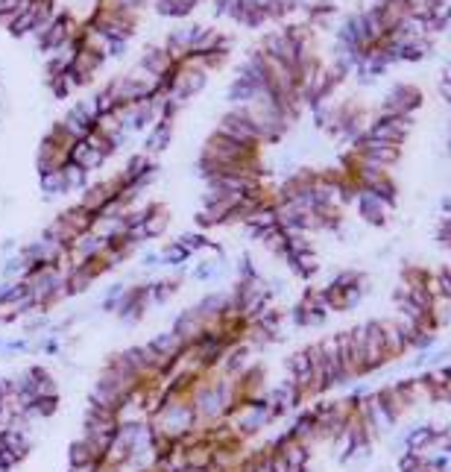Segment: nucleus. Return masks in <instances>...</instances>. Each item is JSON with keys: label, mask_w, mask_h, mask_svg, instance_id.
Listing matches in <instances>:
<instances>
[{"label": "nucleus", "mask_w": 451, "mask_h": 472, "mask_svg": "<svg viewBox=\"0 0 451 472\" xmlns=\"http://www.w3.org/2000/svg\"><path fill=\"white\" fill-rule=\"evenodd\" d=\"M188 258H191V256H188V252H185V249L176 244V240H173V244H167L165 249H161V264H176V267H179V264H185Z\"/></svg>", "instance_id": "obj_32"}, {"label": "nucleus", "mask_w": 451, "mask_h": 472, "mask_svg": "<svg viewBox=\"0 0 451 472\" xmlns=\"http://www.w3.org/2000/svg\"><path fill=\"white\" fill-rule=\"evenodd\" d=\"M284 261L291 264L293 273H296V276H302V279H311V276H314V273L319 270V261H317L314 252H302V256H287Z\"/></svg>", "instance_id": "obj_23"}, {"label": "nucleus", "mask_w": 451, "mask_h": 472, "mask_svg": "<svg viewBox=\"0 0 451 472\" xmlns=\"http://www.w3.org/2000/svg\"><path fill=\"white\" fill-rule=\"evenodd\" d=\"M369 191H373V194H378V197L384 200V203L396 205V182H392V176H390V174H387L384 179H378V182H375V185L369 188Z\"/></svg>", "instance_id": "obj_30"}, {"label": "nucleus", "mask_w": 451, "mask_h": 472, "mask_svg": "<svg viewBox=\"0 0 451 472\" xmlns=\"http://www.w3.org/2000/svg\"><path fill=\"white\" fill-rule=\"evenodd\" d=\"M103 56L97 53V50H88V48H83V50H76L74 53V62H71V76H74V83H76V88L79 85H88L91 79H94L97 74H100V68H103Z\"/></svg>", "instance_id": "obj_8"}, {"label": "nucleus", "mask_w": 451, "mask_h": 472, "mask_svg": "<svg viewBox=\"0 0 451 472\" xmlns=\"http://www.w3.org/2000/svg\"><path fill=\"white\" fill-rule=\"evenodd\" d=\"M170 138H173V121H165L161 118L158 123H153L147 130V138H144V153L147 156H156L161 153L167 144H170Z\"/></svg>", "instance_id": "obj_17"}, {"label": "nucleus", "mask_w": 451, "mask_h": 472, "mask_svg": "<svg viewBox=\"0 0 451 472\" xmlns=\"http://www.w3.org/2000/svg\"><path fill=\"white\" fill-rule=\"evenodd\" d=\"M387 361H390V352L384 347L381 326H378V320H369V323H364V370L366 373L381 370Z\"/></svg>", "instance_id": "obj_5"}, {"label": "nucleus", "mask_w": 451, "mask_h": 472, "mask_svg": "<svg viewBox=\"0 0 451 472\" xmlns=\"http://www.w3.org/2000/svg\"><path fill=\"white\" fill-rule=\"evenodd\" d=\"M85 144H88V147H94V150H97V153H100V156H106V158H112L114 153H118V147H114V141H112V138H109V135H103V132L97 130V126H94V130H91V132H88V138H85Z\"/></svg>", "instance_id": "obj_26"}, {"label": "nucleus", "mask_w": 451, "mask_h": 472, "mask_svg": "<svg viewBox=\"0 0 451 472\" xmlns=\"http://www.w3.org/2000/svg\"><path fill=\"white\" fill-rule=\"evenodd\" d=\"M193 3H196V6H200V3H214V0H193Z\"/></svg>", "instance_id": "obj_38"}, {"label": "nucleus", "mask_w": 451, "mask_h": 472, "mask_svg": "<svg viewBox=\"0 0 451 472\" xmlns=\"http://www.w3.org/2000/svg\"><path fill=\"white\" fill-rule=\"evenodd\" d=\"M176 244H179L185 252H188V256H193V252H202V249L208 247V238L196 235V232H188V235H179Z\"/></svg>", "instance_id": "obj_31"}, {"label": "nucleus", "mask_w": 451, "mask_h": 472, "mask_svg": "<svg viewBox=\"0 0 451 472\" xmlns=\"http://www.w3.org/2000/svg\"><path fill=\"white\" fill-rule=\"evenodd\" d=\"M443 79H448V83H451V62L445 65V74H443Z\"/></svg>", "instance_id": "obj_37"}, {"label": "nucleus", "mask_w": 451, "mask_h": 472, "mask_svg": "<svg viewBox=\"0 0 451 472\" xmlns=\"http://www.w3.org/2000/svg\"><path fill=\"white\" fill-rule=\"evenodd\" d=\"M153 9L165 18H188L196 3L193 0H153Z\"/></svg>", "instance_id": "obj_22"}, {"label": "nucleus", "mask_w": 451, "mask_h": 472, "mask_svg": "<svg viewBox=\"0 0 451 472\" xmlns=\"http://www.w3.org/2000/svg\"><path fill=\"white\" fill-rule=\"evenodd\" d=\"M138 65H141L147 74L165 79V76L173 71V68H176V59H173V56L167 53L165 44H149V48H144V53H141V59H138Z\"/></svg>", "instance_id": "obj_11"}, {"label": "nucleus", "mask_w": 451, "mask_h": 472, "mask_svg": "<svg viewBox=\"0 0 451 472\" xmlns=\"http://www.w3.org/2000/svg\"><path fill=\"white\" fill-rule=\"evenodd\" d=\"M322 361H326V376H328V387L346 384V373H343V364H340V352H337V343H334V338L322 340Z\"/></svg>", "instance_id": "obj_16"}, {"label": "nucleus", "mask_w": 451, "mask_h": 472, "mask_svg": "<svg viewBox=\"0 0 451 472\" xmlns=\"http://www.w3.org/2000/svg\"><path fill=\"white\" fill-rule=\"evenodd\" d=\"M448 150H451V141H448Z\"/></svg>", "instance_id": "obj_40"}, {"label": "nucleus", "mask_w": 451, "mask_h": 472, "mask_svg": "<svg viewBox=\"0 0 451 472\" xmlns=\"http://www.w3.org/2000/svg\"><path fill=\"white\" fill-rule=\"evenodd\" d=\"M170 226V212L165 205L158 203H147V217H144V232H147V240L149 238H161L167 232Z\"/></svg>", "instance_id": "obj_18"}, {"label": "nucleus", "mask_w": 451, "mask_h": 472, "mask_svg": "<svg viewBox=\"0 0 451 472\" xmlns=\"http://www.w3.org/2000/svg\"><path fill=\"white\" fill-rule=\"evenodd\" d=\"M120 191H123L120 174H114V176H109V179H100V182H88V188L83 191V197H79V205H83L85 212H91V214L97 217L114 197H118Z\"/></svg>", "instance_id": "obj_3"}, {"label": "nucleus", "mask_w": 451, "mask_h": 472, "mask_svg": "<svg viewBox=\"0 0 451 472\" xmlns=\"http://www.w3.org/2000/svg\"><path fill=\"white\" fill-rule=\"evenodd\" d=\"M431 317H434L437 326H448V323H451V296H445V294L434 296V302H431Z\"/></svg>", "instance_id": "obj_27"}, {"label": "nucleus", "mask_w": 451, "mask_h": 472, "mask_svg": "<svg viewBox=\"0 0 451 472\" xmlns=\"http://www.w3.org/2000/svg\"><path fill=\"white\" fill-rule=\"evenodd\" d=\"M71 162L79 165L83 170H88V174H94V170H100L103 165H106V156H100L94 147H88L85 141H76V147L71 150Z\"/></svg>", "instance_id": "obj_20"}, {"label": "nucleus", "mask_w": 451, "mask_h": 472, "mask_svg": "<svg viewBox=\"0 0 451 472\" xmlns=\"http://www.w3.org/2000/svg\"><path fill=\"white\" fill-rule=\"evenodd\" d=\"M41 191H44V197H62V194H71V191H67V182H65L62 170L41 174Z\"/></svg>", "instance_id": "obj_24"}, {"label": "nucleus", "mask_w": 451, "mask_h": 472, "mask_svg": "<svg viewBox=\"0 0 451 472\" xmlns=\"http://www.w3.org/2000/svg\"><path fill=\"white\" fill-rule=\"evenodd\" d=\"M434 340H437V335H434V331H425V329H419V331H416V338L410 340V349L428 352V349L434 347Z\"/></svg>", "instance_id": "obj_33"}, {"label": "nucleus", "mask_w": 451, "mask_h": 472, "mask_svg": "<svg viewBox=\"0 0 451 472\" xmlns=\"http://www.w3.org/2000/svg\"><path fill=\"white\" fill-rule=\"evenodd\" d=\"M62 174H65V182H67V191H85L88 188V170H83L79 165H74V162H67L65 167H62Z\"/></svg>", "instance_id": "obj_25"}, {"label": "nucleus", "mask_w": 451, "mask_h": 472, "mask_svg": "<svg viewBox=\"0 0 451 472\" xmlns=\"http://www.w3.org/2000/svg\"><path fill=\"white\" fill-rule=\"evenodd\" d=\"M378 326H381V335H384V347H387V352H390V358H396V355H404V352L410 349V343H408V338H404L401 326L396 323V317L378 320Z\"/></svg>", "instance_id": "obj_14"}, {"label": "nucleus", "mask_w": 451, "mask_h": 472, "mask_svg": "<svg viewBox=\"0 0 451 472\" xmlns=\"http://www.w3.org/2000/svg\"><path fill=\"white\" fill-rule=\"evenodd\" d=\"M375 396H378V402L384 405V411L390 413L392 420H399L401 413L413 405V396H410L408 382H399V384H387V387H381Z\"/></svg>", "instance_id": "obj_9"}, {"label": "nucleus", "mask_w": 451, "mask_h": 472, "mask_svg": "<svg viewBox=\"0 0 451 472\" xmlns=\"http://www.w3.org/2000/svg\"><path fill=\"white\" fill-rule=\"evenodd\" d=\"M252 276H258L255 264H252L249 256H244V258H240V264H238V279H252Z\"/></svg>", "instance_id": "obj_34"}, {"label": "nucleus", "mask_w": 451, "mask_h": 472, "mask_svg": "<svg viewBox=\"0 0 451 472\" xmlns=\"http://www.w3.org/2000/svg\"><path fill=\"white\" fill-rule=\"evenodd\" d=\"M220 135H226V138H232V141H240V144H252V147H261V135L255 130V123L249 121V114L240 109V106H232V112H226L223 118H220L217 123V130Z\"/></svg>", "instance_id": "obj_2"}, {"label": "nucleus", "mask_w": 451, "mask_h": 472, "mask_svg": "<svg viewBox=\"0 0 451 472\" xmlns=\"http://www.w3.org/2000/svg\"><path fill=\"white\" fill-rule=\"evenodd\" d=\"M56 217H59V220H65L76 235H85V232H91V226H94V214L85 212L79 203H76V205H67V209L59 212Z\"/></svg>", "instance_id": "obj_19"}, {"label": "nucleus", "mask_w": 451, "mask_h": 472, "mask_svg": "<svg viewBox=\"0 0 451 472\" xmlns=\"http://www.w3.org/2000/svg\"><path fill=\"white\" fill-rule=\"evenodd\" d=\"M375 6L381 9V15H384L390 32H396L401 21H408L413 15V0H378Z\"/></svg>", "instance_id": "obj_15"}, {"label": "nucleus", "mask_w": 451, "mask_h": 472, "mask_svg": "<svg viewBox=\"0 0 451 472\" xmlns=\"http://www.w3.org/2000/svg\"><path fill=\"white\" fill-rule=\"evenodd\" d=\"M258 48L267 53V56H273V59H279V62H287V65H293L296 68V59H299V50H296V44L291 41V36L284 32V27L282 30H270L267 36L261 39V44Z\"/></svg>", "instance_id": "obj_7"}, {"label": "nucleus", "mask_w": 451, "mask_h": 472, "mask_svg": "<svg viewBox=\"0 0 451 472\" xmlns=\"http://www.w3.org/2000/svg\"><path fill=\"white\" fill-rule=\"evenodd\" d=\"M413 130V114H387L381 112L378 118L366 123L364 138H373V141H387V144H404V138Z\"/></svg>", "instance_id": "obj_1"}, {"label": "nucleus", "mask_w": 451, "mask_h": 472, "mask_svg": "<svg viewBox=\"0 0 451 472\" xmlns=\"http://www.w3.org/2000/svg\"><path fill=\"white\" fill-rule=\"evenodd\" d=\"M448 455H451V446H448Z\"/></svg>", "instance_id": "obj_39"}, {"label": "nucleus", "mask_w": 451, "mask_h": 472, "mask_svg": "<svg viewBox=\"0 0 451 472\" xmlns=\"http://www.w3.org/2000/svg\"><path fill=\"white\" fill-rule=\"evenodd\" d=\"M355 209H357V214H361L366 223H373V226H387V223H390L392 205L384 203V200L378 197V194H373L369 188H361V194H357V200H355Z\"/></svg>", "instance_id": "obj_6"}, {"label": "nucleus", "mask_w": 451, "mask_h": 472, "mask_svg": "<svg viewBox=\"0 0 451 472\" xmlns=\"http://www.w3.org/2000/svg\"><path fill=\"white\" fill-rule=\"evenodd\" d=\"M434 50V41L431 39H419V41H410L408 48H404V62H422L428 59Z\"/></svg>", "instance_id": "obj_28"}, {"label": "nucleus", "mask_w": 451, "mask_h": 472, "mask_svg": "<svg viewBox=\"0 0 451 472\" xmlns=\"http://www.w3.org/2000/svg\"><path fill=\"white\" fill-rule=\"evenodd\" d=\"M205 320L202 314L196 308H188V311H182V314L176 317V323H173V331L185 340V343H193L196 338H202V331H205Z\"/></svg>", "instance_id": "obj_12"}, {"label": "nucleus", "mask_w": 451, "mask_h": 472, "mask_svg": "<svg viewBox=\"0 0 451 472\" xmlns=\"http://www.w3.org/2000/svg\"><path fill=\"white\" fill-rule=\"evenodd\" d=\"M202 27L205 24H185V27H176L167 36V41H165V48H167V53L173 56L176 62H182L185 56H191V50H193V41L200 39V32H202Z\"/></svg>", "instance_id": "obj_10"}, {"label": "nucleus", "mask_w": 451, "mask_h": 472, "mask_svg": "<svg viewBox=\"0 0 451 472\" xmlns=\"http://www.w3.org/2000/svg\"><path fill=\"white\" fill-rule=\"evenodd\" d=\"M431 443H434V425H416L404 434V449L416 455H425L431 452Z\"/></svg>", "instance_id": "obj_21"}, {"label": "nucleus", "mask_w": 451, "mask_h": 472, "mask_svg": "<svg viewBox=\"0 0 451 472\" xmlns=\"http://www.w3.org/2000/svg\"><path fill=\"white\" fill-rule=\"evenodd\" d=\"M439 94H443L451 103V83H448V79H443V83H439Z\"/></svg>", "instance_id": "obj_35"}, {"label": "nucleus", "mask_w": 451, "mask_h": 472, "mask_svg": "<svg viewBox=\"0 0 451 472\" xmlns=\"http://www.w3.org/2000/svg\"><path fill=\"white\" fill-rule=\"evenodd\" d=\"M439 212H443V217H451V197H443V203H439Z\"/></svg>", "instance_id": "obj_36"}, {"label": "nucleus", "mask_w": 451, "mask_h": 472, "mask_svg": "<svg viewBox=\"0 0 451 472\" xmlns=\"http://www.w3.org/2000/svg\"><path fill=\"white\" fill-rule=\"evenodd\" d=\"M59 123H62L65 130L76 138V141H85V138H88V132L94 130V123H97V121H94V118H88V114H85V109L79 106V103H74V106L65 112V118H62Z\"/></svg>", "instance_id": "obj_13"}, {"label": "nucleus", "mask_w": 451, "mask_h": 472, "mask_svg": "<svg viewBox=\"0 0 451 472\" xmlns=\"http://www.w3.org/2000/svg\"><path fill=\"white\" fill-rule=\"evenodd\" d=\"M153 291V302H167V299L179 291V279H161V282H153L149 285Z\"/></svg>", "instance_id": "obj_29"}, {"label": "nucleus", "mask_w": 451, "mask_h": 472, "mask_svg": "<svg viewBox=\"0 0 451 472\" xmlns=\"http://www.w3.org/2000/svg\"><path fill=\"white\" fill-rule=\"evenodd\" d=\"M419 106H422V91L416 85H410V83H396L384 94L381 112H387V114H413Z\"/></svg>", "instance_id": "obj_4"}]
</instances>
